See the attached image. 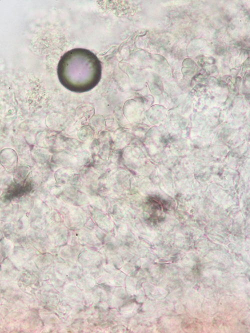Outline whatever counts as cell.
Instances as JSON below:
<instances>
[{
  "label": "cell",
  "mask_w": 250,
  "mask_h": 333,
  "mask_svg": "<svg viewBox=\"0 0 250 333\" xmlns=\"http://www.w3.org/2000/svg\"><path fill=\"white\" fill-rule=\"evenodd\" d=\"M61 82L72 90L82 92L94 87L102 71L100 60L89 50L76 48L65 53L58 66Z\"/></svg>",
  "instance_id": "cell-1"
},
{
  "label": "cell",
  "mask_w": 250,
  "mask_h": 333,
  "mask_svg": "<svg viewBox=\"0 0 250 333\" xmlns=\"http://www.w3.org/2000/svg\"><path fill=\"white\" fill-rule=\"evenodd\" d=\"M18 157L16 152L10 148H5L0 152V164L6 170L14 172L17 168Z\"/></svg>",
  "instance_id": "cell-2"
},
{
  "label": "cell",
  "mask_w": 250,
  "mask_h": 333,
  "mask_svg": "<svg viewBox=\"0 0 250 333\" xmlns=\"http://www.w3.org/2000/svg\"><path fill=\"white\" fill-rule=\"evenodd\" d=\"M30 172L29 168L26 166L16 168L14 172V178L16 183L23 182L28 176Z\"/></svg>",
  "instance_id": "cell-3"
},
{
  "label": "cell",
  "mask_w": 250,
  "mask_h": 333,
  "mask_svg": "<svg viewBox=\"0 0 250 333\" xmlns=\"http://www.w3.org/2000/svg\"><path fill=\"white\" fill-rule=\"evenodd\" d=\"M1 190H2V187H1L0 184V194Z\"/></svg>",
  "instance_id": "cell-4"
}]
</instances>
